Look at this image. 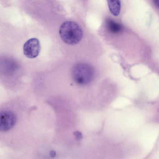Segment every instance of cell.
Returning a JSON list of instances; mask_svg holds the SVG:
<instances>
[{
	"instance_id": "1",
	"label": "cell",
	"mask_w": 159,
	"mask_h": 159,
	"mask_svg": "<svg viewBox=\"0 0 159 159\" xmlns=\"http://www.w3.org/2000/svg\"><path fill=\"white\" fill-rule=\"evenodd\" d=\"M59 33L62 40L70 45L78 43L83 36V32L80 27L72 21L63 23L60 26Z\"/></svg>"
},
{
	"instance_id": "2",
	"label": "cell",
	"mask_w": 159,
	"mask_h": 159,
	"mask_svg": "<svg viewBox=\"0 0 159 159\" xmlns=\"http://www.w3.org/2000/svg\"><path fill=\"white\" fill-rule=\"evenodd\" d=\"M94 71L90 65L83 63L75 65L73 68L72 77L78 86L83 87L89 84L94 80Z\"/></svg>"
},
{
	"instance_id": "3",
	"label": "cell",
	"mask_w": 159,
	"mask_h": 159,
	"mask_svg": "<svg viewBox=\"0 0 159 159\" xmlns=\"http://www.w3.org/2000/svg\"><path fill=\"white\" fill-rule=\"evenodd\" d=\"M0 131L6 132L11 129L15 125L16 118L15 114L11 111H1L0 116Z\"/></svg>"
},
{
	"instance_id": "4",
	"label": "cell",
	"mask_w": 159,
	"mask_h": 159,
	"mask_svg": "<svg viewBox=\"0 0 159 159\" xmlns=\"http://www.w3.org/2000/svg\"><path fill=\"white\" fill-rule=\"evenodd\" d=\"M41 49L40 42L36 38H32L27 40L23 47V53L30 58H34L39 54Z\"/></svg>"
},
{
	"instance_id": "5",
	"label": "cell",
	"mask_w": 159,
	"mask_h": 159,
	"mask_svg": "<svg viewBox=\"0 0 159 159\" xmlns=\"http://www.w3.org/2000/svg\"><path fill=\"white\" fill-rule=\"evenodd\" d=\"M110 11L115 16L120 14V2L119 0H107Z\"/></svg>"
},
{
	"instance_id": "6",
	"label": "cell",
	"mask_w": 159,
	"mask_h": 159,
	"mask_svg": "<svg viewBox=\"0 0 159 159\" xmlns=\"http://www.w3.org/2000/svg\"><path fill=\"white\" fill-rule=\"evenodd\" d=\"M106 24L108 30L112 33H117L122 29L121 26L119 24L111 19L107 20Z\"/></svg>"
},
{
	"instance_id": "7",
	"label": "cell",
	"mask_w": 159,
	"mask_h": 159,
	"mask_svg": "<svg viewBox=\"0 0 159 159\" xmlns=\"http://www.w3.org/2000/svg\"><path fill=\"white\" fill-rule=\"evenodd\" d=\"M56 155V152L54 150H51L49 152V155L52 158L54 157Z\"/></svg>"
},
{
	"instance_id": "8",
	"label": "cell",
	"mask_w": 159,
	"mask_h": 159,
	"mask_svg": "<svg viewBox=\"0 0 159 159\" xmlns=\"http://www.w3.org/2000/svg\"><path fill=\"white\" fill-rule=\"evenodd\" d=\"M153 2L154 5L159 9V0H153Z\"/></svg>"
}]
</instances>
